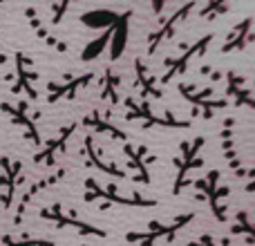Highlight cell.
<instances>
[{"mask_svg":"<svg viewBox=\"0 0 255 246\" xmlns=\"http://www.w3.org/2000/svg\"><path fill=\"white\" fill-rule=\"evenodd\" d=\"M193 220H195V213H186V215H177L170 224L150 222L148 231H143V233H128L126 235V242L139 244V246H154L159 240L172 242V240L177 238V233H179V231H184Z\"/></svg>","mask_w":255,"mask_h":246,"instance_id":"1","label":"cell"},{"mask_svg":"<svg viewBox=\"0 0 255 246\" xmlns=\"http://www.w3.org/2000/svg\"><path fill=\"white\" fill-rule=\"evenodd\" d=\"M204 143H206L204 136H195L193 141H184V143H181V154L172 159V163H175V168H177L175 186H172V195H175V197L181 195V190L186 188V175H188L190 170H197V168L204 166V159L199 157Z\"/></svg>","mask_w":255,"mask_h":246,"instance_id":"2","label":"cell"},{"mask_svg":"<svg viewBox=\"0 0 255 246\" xmlns=\"http://www.w3.org/2000/svg\"><path fill=\"white\" fill-rule=\"evenodd\" d=\"M97 199H106V206L108 208L110 204H117V206H136V208H152L157 206V199H148L143 195H132V197H121L117 193L115 186H108L103 188L97 179H85V202H97Z\"/></svg>","mask_w":255,"mask_h":246,"instance_id":"3","label":"cell"},{"mask_svg":"<svg viewBox=\"0 0 255 246\" xmlns=\"http://www.w3.org/2000/svg\"><path fill=\"white\" fill-rule=\"evenodd\" d=\"M193 186L208 199L215 220L220 222V224H224L226 222V204L224 202L231 195V188L229 186H220V170L215 168V170H211L206 177H202V179H193Z\"/></svg>","mask_w":255,"mask_h":246,"instance_id":"4","label":"cell"},{"mask_svg":"<svg viewBox=\"0 0 255 246\" xmlns=\"http://www.w3.org/2000/svg\"><path fill=\"white\" fill-rule=\"evenodd\" d=\"M126 106L130 108L126 115L128 121H143L145 127H152V125H159V127H190V121L188 119H177L170 110H166V115H154L152 108H150L148 101H143L141 106H136L134 99L128 97L126 99Z\"/></svg>","mask_w":255,"mask_h":246,"instance_id":"5","label":"cell"},{"mask_svg":"<svg viewBox=\"0 0 255 246\" xmlns=\"http://www.w3.org/2000/svg\"><path fill=\"white\" fill-rule=\"evenodd\" d=\"M38 215L43 217V220H47V222H54L58 229L76 231V235H94V238H106V235H108L106 231L99 229V226H94V224H90V222H83V220H79V217H74V213H65L61 204H54V206H49V208H40Z\"/></svg>","mask_w":255,"mask_h":246,"instance_id":"6","label":"cell"},{"mask_svg":"<svg viewBox=\"0 0 255 246\" xmlns=\"http://www.w3.org/2000/svg\"><path fill=\"white\" fill-rule=\"evenodd\" d=\"M215 40V34H206V36H202L199 40H195L193 45H190L188 49H186L184 54H179L177 58H168L166 61V65H168V72L161 76V85H168L175 76H179V74H184L186 70H188V65L195 61L197 56H202L204 52H206L208 47H211V43Z\"/></svg>","mask_w":255,"mask_h":246,"instance_id":"7","label":"cell"},{"mask_svg":"<svg viewBox=\"0 0 255 246\" xmlns=\"http://www.w3.org/2000/svg\"><path fill=\"white\" fill-rule=\"evenodd\" d=\"M40 79V72L34 70V61L27 54L16 52V83H13V94H25L29 101H38V92H36L34 83Z\"/></svg>","mask_w":255,"mask_h":246,"instance_id":"8","label":"cell"},{"mask_svg":"<svg viewBox=\"0 0 255 246\" xmlns=\"http://www.w3.org/2000/svg\"><path fill=\"white\" fill-rule=\"evenodd\" d=\"M0 110H2V115H7L9 119L13 121V125L20 127L22 134H25L27 139L31 141V143H34V145H43L40 130H38V125H36V121L31 119L29 115H27L29 106H27L25 101H20L18 106H13V103H0Z\"/></svg>","mask_w":255,"mask_h":246,"instance_id":"9","label":"cell"},{"mask_svg":"<svg viewBox=\"0 0 255 246\" xmlns=\"http://www.w3.org/2000/svg\"><path fill=\"white\" fill-rule=\"evenodd\" d=\"M0 188H4L2 197H0V202H2L4 211L7 208H11L13 204V195H16V188L18 184H20V172H22V163L16 161V159L11 157H0Z\"/></svg>","mask_w":255,"mask_h":246,"instance_id":"10","label":"cell"},{"mask_svg":"<svg viewBox=\"0 0 255 246\" xmlns=\"http://www.w3.org/2000/svg\"><path fill=\"white\" fill-rule=\"evenodd\" d=\"M197 7V2H188L184 4V7H179L175 13H172L170 18H166V20H161V25H159V29L154 31L152 36H150V43H148V54H154L159 49V45L166 43V40H170L172 36H175L177 27H179V22H184L186 18H188V13L193 11V9Z\"/></svg>","mask_w":255,"mask_h":246,"instance_id":"11","label":"cell"},{"mask_svg":"<svg viewBox=\"0 0 255 246\" xmlns=\"http://www.w3.org/2000/svg\"><path fill=\"white\" fill-rule=\"evenodd\" d=\"M179 94H181V99H184V101H188V103H193V106L208 110L206 112L208 117H211V110H224V108L231 106L229 99H213V88L197 90L195 85L181 83L179 85Z\"/></svg>","mask_w":255,"mask_h":246,"instance_id":"12","label":"cell"},{"mask_svg":"<svg viewBox=\"0 0 255 246\" xmlns=\"http://www.w3.org/2000/svg\"><path fill=\"white\" fill-rule=\"evenodd\" d=\"M94 81V72H85V74H79V76H72V79H67V83H47V101L49 103H56L58 99H76V94L81 92V90H85L90 83Z\"/></svg>","mask_w":255,"mask_h":246,"instance_id":"13","label":"cell"},{"mask_svg":"<svg viewBox=\"0 0 255 246\" xmlns=\"http://www.w3.org/2000/svg\"><path fill=\"white\" fill-rule=\"evenodd\" d=\"M76 130H79V123H70V125H65L61 132H58V136H54L49 143H43V150L34 154V161L45 163V166H52L54 159H56V152H65L67 141L72 139V134H74Z\"/></svg>","mask_w":255,"mask_h":246,"instance_id":"14","label":"cell"},{"mask_svg":"<svg viewBox=\"0 0 255 246\" xmlns=\"http://www.w3.org/2000/svg\"><path fill=\"white\" fill-rule=\"evenodd\" d=\"M253 40V18L247 16L242 22L231 29V34L226 36V43L222 45L220 54H231V52H244L247 45Z\"/></svg>","mask_w":255,"mask_h":246,"instance_id":"15","label":"cell"},{"mask_svg":"<svg viewBox=\"0 0 255 246\" xmlns=\"http://www.w3.org/2000/svg\"><path fill=\"white\" fill-rule=\"evenodd\" d=\"M124 152L128 154V168L130 170H134V177H132V181H136V184H150V170L148 166H145V154H148V145H139V148H134L132 143H124Z\"/></svg>","mask_w":255,"mask_h":246,"instance_id":"16","label":"cell"},{"mask_svg":"<svg viewBox=\"0 0 255 246\" xmlns=\"http://www.w3.org/2000/svg\"><path fill=\"white\" fill-rule=\"evenodd\" d=\"M25 16H27V20H29V25H31V29L36 31V36H38L40 40H43L47 47H52V49H56L58 54H67V43L65 40H61L58 36H54L52 31L45 27V22L40 20V16H38V11H36L34 7H27L25 9Z\"/></svg>","mask_w":255,"mask_h":246,"instance_id":"17","label":"cell"},{"mask_svg":"<svg viewBox=\"0 0 255 246\" xmlns=\"http://www.w3.org/2000/svg\"><path fill=\"white\" fill-rule=\"evenodd\" d=\"M128 16H132V11L130 9H126V11H121V16H119V20L115 22V25H110L108 29H103V34L99 36L97 40H92V43L88 45V47L83 49V54H81V61L83 63H90V61H94V58H99L101 56V52L108 47V43L112 40V36H115V31H117V27L121 25V20L124 18H128Z\"/></svg>","mask_w":255,"mask_h":246,"instance_id":"18","label":"cell"},{"mask_svg":"<svg viewBox=\"0 0 255 246\" xmlns=\"http://www.w3.org/2000/svg\"><path fill=\"white\" fill-rule=\"evenodd\" d=\"M85 154H88V166L97 168L99 172H103V175H108V177H115V179H126V170H121L115 163H106L101 159L92 136H85Z\"/></svg>","mask_w":255,"mask_h":246,"instance_id":"19","label":"cell"},{"mask_svg":"<svg viewBox=\"0 0 255 246\" xmlns=\"http://www.w3.org/2000/svg\"><path fill=\"white\" fill-rule=\"evenodd\" d=\"M226 81H229V88H226V97L233 99V103L238 108H253V97H251V90L244 85V76H238L235 72H229L226 74Z\"/></svg>","mask_w":255,"mask_h":246,"instance_id":"20","label":"cell"},{"mask_svg":"<svg viewBox=\"0 0 255 246\" xmlns=\"http://www.w3.org/2000/svg\"><path fill=\"white\" fill-rule=\"evenodd\" d=\"M134 74H136V85L141 88V97H143V101H148V99H161L163 97V92H161V90H157L152 76L148 74V67H145V63L141 61V58H136V61H134Z\"/></svg>","mask_w":255,"mask_h":246,"instance_id":"21","label":"cell"},{"mask_svg":"<svg viewBox=\"0 0 255 246\" xmlns=\"http://www.w3.org/2000/svg\"><path fill=\"white\" fill-rule=\"evenodd\" d=\"M83 125H90V127H94V132H103V134H110L112 139H117V141H121V143H128V134L121 127H117V125H112L108 119H101V115L99 112H92L90 117H85L83 121Z\"/></svg>","mask_w":255,"mask_h":246,"instance_id":"22","label":"cell"},{"mask_svg":"<svg viewBox=\"0 0 255 246\" xmlns=\"http://www.w3.org/2000/svg\"><path fill=\"white\" fill-rule=\"evenodd\" d=\"M65 175V170H58V175H52V177H47V179H43V181H36L34 186H31L29 190L25 193V197L20 199V204H18V211H16V217H13V224H20V220H22V213H25V208L31 204V199L36 197V193H40V190H45V188H49L52 184H56L61 177Z\"/></svg>","mask_w":255,"mask_h":246,"instance_id":"23","label":"cell"},{"mask_svg":"<svg viewBox=\"0 0 255 246\" xmlns=\"http://www.w3.org/2000/svg\"><path fill=\"white\" fill-rule=\"evenodd\" d=\"M119 16L121 13L112 11V9H94V11H85L83 16H81V22L92 27V29H99V27L108 29L110 25H115V22L119 20Z\"/></svg>","mask_w":255,"mask_h":246,"instance_id":"24","label":"cell"},{"mask_svg":"<svg viewBox=\"0 0 255 246\" xmlns=\"http://www.w3.org/2000/svg\"><path fill=\"white\" fill-rule=\"evenodd\" d=\"M231 233L247 235V242L249 244L255 242V231H253V226H251V220H249V213L247 211H240L238 215H235V226L231 229Z\"/></svg>","mask_w":255,"mask_h":246,"instance_id":"25","label":"cell"},{"mask_svg":"<svg viewBox=\"0 0 255 246\" xmlns=\"http://www.w3.org/2000/svg\"><path fill=\"white\" fill-rule=\"evenodd\" d=\"M101 99L103 101L112 99V103L119 101V74H112V70L106 72V88L101 92Z\"/></svg>","mask_w":255,"mask_h":246,"instance_id":"26","label":"cell"},{"mask_svg":"<svg viewBox=\"0 0 255 246\" xmlns=\"http://www.w3.org/2000/svg\"><path fill=\"white\" fill-rule=\"evenodd\" d=\"M0 246H54V242L52 240H43V238H22L18 242H13L11 235H7Z\"/></svg>","mask_w":255,"mask_h":246,"instance_id":"27","label":"cell"},{"mask_svg":"<svg viewBox=\"0 0 255 246\" xmlns=\"http://www.w3.org/2000/svg\"><path fill=\"white\" fill-rule=\"evenodd\" d=\"M224 11H229V4H224V2H217V0H213V2H208L206 7H202V9H199V16H202V18H208V20H211V18H213V13H224Z\"/></svg>","mask_w":255,"mask_h":246,"instance_id":"28","label":"cell"},{"mask_svg":"<svg viewBox=\"0 0 255 246\" xmlns=\"http://www.w3.org/2000/svg\"><path fill=\"white\" fill-rule=\"evenodd\" d=\"M70 9H72V4H70V2L52 4V13H54V16H52V25H54V27L61 25V22H63V16H65V13L70 11Z\"/></svg>","mask_w":255,"mask_h":246,"instance_id":"29","label":"cell"},{"mask_svg":"<svg viewBox=\"0 0 255 246\" xmlns=\"http://www.w3.org/2000/svg\"><path fill=\"white\" fill-rule=\"evenodd\" d=\"M186 246H224V244H217V240L213 238L211 233H204L202 238L197 240V242H188Z\"/></svg>","mask_w":255,"mask_h":246,"instance_id":"30","label":"cell"},{"mask_svg":"<svg viewBox=\"0 0 255 246\" xmlns=\"http://www.w3.org/2000/svg\"><path fill=\"white\" fill-rule=\"evenodd\" d=\"M4 63H7V56H4V54H0V65H4Z\"/></svg>","mask_w":255,"mask_h":246,"instance_id":"31","label":"cell"}]
</instances>
